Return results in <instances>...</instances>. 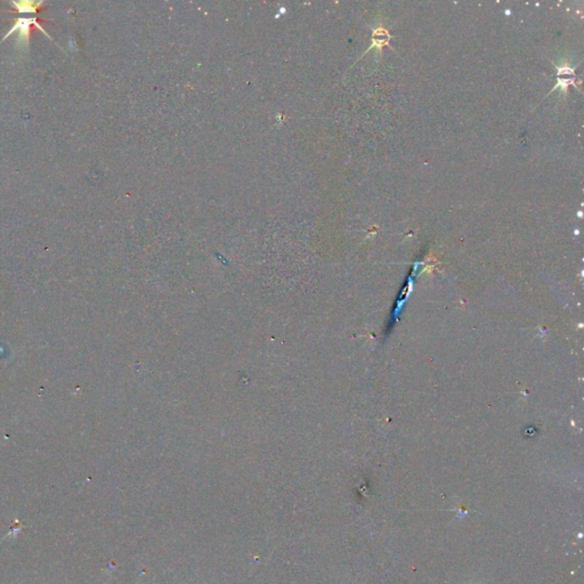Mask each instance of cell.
Instances as JSON below:
<instances>
[{"mask_svg": "<svg viewBox=\"0 0 584 584\" xmlns=\"http://www.w3.org/2000/svg\"><path fill=\"white\" fill-rule=\"evenodd\" d=\"M575 80V73L573 69H570L568 67H562V68H559L558 69V72H557V87H561L562 91H565L567 88V86L570 85V84H574L573 81Z\"/></svg>", "mask_w": 584, "mask_h": 584, "instance_id": "7a4b0ae2", "label": "cell"}, {"mask_svg": "<svg viewBox=\"0 0 584 584\" xmlns=\"http://www.w3.org/2000/svg\"><path fill=\"white\" fill-rule=\"evenodd\" d=\"M11 5L14 6L15 12L19 13H36L40 6L44 5V2H31V0H24V2H11Z\"/></svg>", "mask_w": 584, "mask_h": 584, "instance_id": "277c9868", "label": "cell"}, {"mask_svg": "<svg viewBox=\"0 0 584 584\" xmlns=\"http://www.w3.org/2000/svg\"><path fill=\"white\" fill-rule=\"evenodd\" d=\"M39 20L40 19H37V18H30V19H26V18H20L16 20L15 24L13 26V28L11 29L10 31L7 32L6 36L4 37L3 40L0 43H3L4 40L7 39L8 37L11 35H13L14 32L19 31V37H18V44L21 45L22 47L27 48L29 46V37H30V32H31V27L34 26L36 28H38L40 31H43L45 35H46L48 38L52 39V37L47 34L46 30L40 26L39 24Z\"/></svg>", "mask_w": 584, "mask_h": 584, "instance_id": "6da1fadb", "label": "cell"}, {"mask_svg": "<svg viewBox=\"0 0 584 584\" xmlns=\"http://www.w3.org/2000/svg\"><path fill=\"white\" fill-rule=\"evenodd\" d=\"M389 39H390V35L388 34V31L386 29H383L382 27H379L375 29L373 31V35H372V45H371L370 50L371 48H378L379 51L381 50V48L389 43Z\"/></svg>", "mask_w": 584, "mask_h": 584, "instance_id": "3957f363", "label": "cell"}]
</instances>
